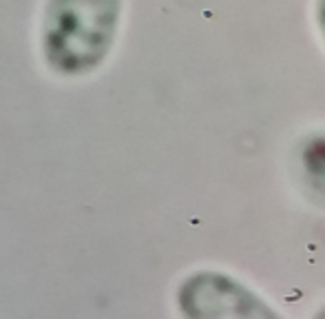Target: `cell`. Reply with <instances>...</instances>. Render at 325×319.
<instances>
[{
  "label": "cell",
  "mask_w": 325,
  "mask_h": 319,
  "mask_svg": "<svg viewBox=\"0 0 325 319\" xmlns=\"http://www.w3.org/2000/svg\"><path fill=\"white\" fill-rule=\"evenodd\" d=\"M120 18V0H51L44 51L62 74H82L106 55Z\"/></svg>",
  "instance_id": "cell-1"
},
{
  "label": "cell",
  "mask_w": 325,
  "mask_h": 319,
  "mask_svg": "<svg viewBox=\"0 0 325 319\" xmlns=\"http://www.w3.org/2000/svg\"><path fill=\"white\" fill-rule=\"evenodd\" d=\"M184 319H281L261 297L219 273H197L179 286Z\"/></svg>",
  "instance_id": "cell-2"
},
{
  "label": "cell",
  "mask_w": 325,
  "mask_h": 319,
  "mask_svg": "<svg viewBox=\"0 0 325 319\" xmlns=\"http://www.w3.org/2000/svg\"><path fill=\"white\" fill-rule=\"evenodd\" d=\"M303 164L307 175L312 177V182L325 191V138L307 144L303 153Z\"/></svg>",
  "instance_id": "cell-3"
},
{
  "label": "cell",
  "mask_w": 325,
  "mask_h": 319,
  "mask_svg": "<svg viewBox=\"0 0 325 319\" xmlns=\"http://www.w3.org/2000/svg\"><path fill=\"white\" fill-rule=\"evenodd\" d=\"M316 14H318V27H321V31H323V36H325V0H318Z\"/></svg>",
  "instance_id": "cell-4"
},
{
  "label": "cell",
  "mask_w": 325,
  "mask_h": 319,
  "mask_svg": "<svg viewBox=\"0 0 325 319\" xmlns=\"http://www.w3.org/2000/svg\"><path fill=\"white\" fill-rule=\"evenodd\" d=\"M316 319H325V308H323L321 312H318V315H316Z\"/></svg>",
  "instance_id": "cell-5"
}]
</instances>
